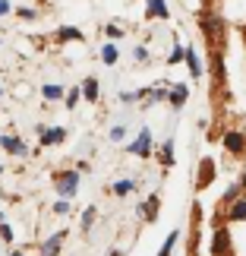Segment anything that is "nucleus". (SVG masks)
<instances>
[{
    "mask_svg": "<svg viewBox=\"0 0 246 256\" xmlns=\"http://www.w3.org/2000/svg\"><path fill=\"white\" fill-rule=\"evenodd\" d=\"M199 28H202V35H205V42H209L212 51H221V48L228 44V22H224L218 13H202Z\"/></svg>",
    "mask_w": 246,
    "mask_h": 256,
    "instance_id": "1",
    "label": "nucleus"
},
{
    "mask_svg": "<svg viewBox=\"0 0 246 256\" xmlns=\"http://www.w3.org/2000/svg\"><path fill=\"white\" fill-rule=\"evenodd\" d=\"M54 190L57 196H76V190H79V171H57L54 174Z\"/></svg>",
    "mask_w": 246,
    "mask_h": 256,
    "instance_id": "2",
    "label": "nucleus"
},
{
    "mask_svg": "<svg viewBox=\"0 0 246 256\" xmlns=\"http://www.w3.org/2000/svg\"><path fill=\"white\" fill-rule=\"evenodd\" d=\"M221 146L228 149L234 158H240V155H246V136L240 133V130H228L221 136Z\"/></svg>",
    "mask_w": 246,
    "mask_h": 256,
    "instance_id": "3",
    "label": "nucleus"
},
{
    "mask_svg": "<svg viewBox=\"0 0 246 256\" xmlns=\"http://www.w3.org/2000/svg\"><path fill=\"white\" fill-rule=\"evenodd\" d=\"M126 152H133L136 158H149V155H152V130H149V126H142L139 136H136V142Z\"/></svg>",
    "mask_w": 246,
    "mask_h": 256,
    "instance_id": "4",
    "label": "nucleus"
},
{
    "mask_svg": "<svg viewBox=\"0 0 246 256\" xmlns=\"http://www.w3.org/2000/svg\"><path fill=\"white\" fill-rule=\"evenodd\" d=\"M212 256H234V244H231V231L228 228H218V231H215Z\"/></svg>",
    "mask_w": 246,
    "mask_h": 256,
    "instance_id": "5",
    "label": "nucleus"
},
{
    "mask_svg": "<svg viewBox=\"0 0 246 256\" xmlns=\"http://www.w3.org/2000/svg\"><path fill=\"white\" fill-rule=\"evenodd\" d=\"M212 184H215V162L202 158L199 171H196V190H205V186H212Z\"/></svg>",
    "mask_w": 246,
    "mask_h": 256,
    "instance_id": "6",
    "label": "nucleus"
},
{
    "mask_svg": "<svg viewBox=\"0 0 246 256\" xmlns=\"http://www.w3.org/2000/svg\"><path fill=\"white\" fill-rule=\"evenodd\" d=\"M224 76H228V66H224V54L221 51H212V82L215 88L224 86Z\"/></svg>",
    "mask_w": 246,
    "mask_h": 256,
    "instance_id": "7",
    "label": "nucleus"
},
{
    "mask_svg": "<svg viewBox=\"0 0 246 256\" xmlns=\"http://www.w3.org/2000/svg\"><path fill=\"white\" fill-rule=\"evenodd\" d=\"M63 240H66V231H57V234H51V238H47V240L41 244V256H60Z\"/></svg>",
    "mask_w": 246,
    "mask_h": 256,
    "instance_id": "8",
    "label": "nucleus"
},
{
    "mask_svg": "<svg viewBox=\"0 0 246 256\" xmlns=\"http://www.w3.org/2000/svg\"><path fill=\"white\" fill-rule=\"evenodd\" d=\"M145 19H171L167 0H149V4H145Z\"/></svg>",
    "mask_w": 246,
    "mask_h": 256,
    "instance_id": "9",
    "label": "nucleus"
},
{
    "mask_svg": "<svg viewBox=\"0 0 246 256\" xmlns=\"http://www.w3.org/2000/svg\"><path fill=\"white\" fill-rule=\"evenodd\" d=\"M228 222H246V196H237L228 206Z\"/></svg>",
    "mask_w": 246,
    "mask_h": 256,
    "instance_id": "10",
    "label": "nucleus"
},
{
    "mask_svg": "<svg viewBox=\"0 0 246 256\" xmlns=\"http://www.w3.org/2000/svg\"><path fill=\"white\" fill-rule=\"evenodd\" d=\"M0 146H3V149L9 152V155H25V142L19 140V136H0Z\"/></svg>",
    "mask_w": 246,
    "mask_h": 256,
    "instance_id": "11",
    "label": "nucleus"
},
{
    "mask_svg": "<svg viewBox=\"0 0 246 256\" xmlns=\"http://www.w3.org/2000/svg\"><path fill=\"white\" fill-rule=\"evenodd\" d=\"M38 136H41V146H57L66 140V133L57 126V130H44V126H38Z\"/></svg>",
    "mask_w": 246,
    "mask_h": 256,
    "instance_id": "12",
    "label": "nucleus"
},
{
    "mask_svg": "<svg viewBox=\"0 0 246 256\" xmlns=\"http://www.w3.org/2000/svg\"><path fill=\"white\" fill-rule=\"evenodd\" d=\"M183 60H186V66H190V76L199 80V76H202V60H199V54H196V48H186Z\"/></svg>",
    "mask_w": 246,
    "mask_h": 256,
    "instance_id": "13",
    "label": "nucleus"
},
{
    "mask_svg": "<svg viewBox=\"0 0 246 256\" xmlns=\"http://www.w3.org/2000/svg\"><path fill=\"white\" fill-rule=\"evenodd\" d=\"M98 95H101V86H98L95 76H88V80L82 82V98L85 102H98Z\"/></svg>",
    "mask_w": 246,
    "mask_h": 256,
    "instance_id": "14",
    "label": "nucleus"
},
{
    "mask_svg": "<svg viewBox=\"0 0 246 256\" xmlns=\"http://www.w3.org/2000/svg\"><path fill=\"white\" fill-rule=\"evenodd\" d=\"M158 196H149V200H145L142 206H139V212H142V218H149V222H155L158 218Z\"/></svg>",
    "mask_w": 246,
    "mask_h": 256,
    "instance_id": "15",
    "label": "nucleus"
},
{
    "mask_svg": "<svg viewBox=\"0 0 246 256\" xmlns=\"http://www.w3.org/2000/svg\"><path fill=\"white\" fill-rule=\"evenodd\" d=\"M186 95H190V92H186V86L180 82V86H174L171 92H167V102H171L174 108H183L186 104Z\"/></svg>",
    "mask_w": 246,
    "mask_h": 256,
    "instance_id": "16",
    "label": "nucleus"
},
{
    "mask_svg": "<svg viewBox=\"0 0 246 256\" xmlns=\"http://www.w3.org/2000/svg\"><path fill=\"white\" fill-rule=\"evenodd\" d=\"M57 42H82V32L73 26H63V28H57Z\"/></svg>",
    "mask_w": 246,
    "mask_h": 256,
    "instance_id": "17",
    "label": "nucleus"
},
{
    "mask_svg": "<svg viewBox=\"0 0 246 256\" xmlns=\"http://www.w3.org/2000/svg\"><path fill=\"white\" fill-rule=\"evenodd\" d=\"M177 240H180V231H171V234H167V238H164V244H161V250H158V256H171L174 253V247H177Z\"/></svg>",
    "mask_w": 246,
    "mask_h": 256,
    "instance_id": "18",
    "label": "nucleus"
},
{
    "mask_svg": "<svg viewBox=\"0 0 246 256\" xmlns=\"http://www.w3.org/2000/svg\"><path fill=\"white\" fill-rule=\"evenodd\" d=\"M117 57H120V51H117V44H114V42H107V44L101 48V60H104L107 66H114V64H117Z\"/></svg>",
    "mask_w": 246,
    "mask_h": 256,
    "instance_id": "19",
    "label": "nucleus"
},
{
    "mask_svg": "<svg viewBox=\"0 0 246 256\" xmlns=\"http://www.w3.org/2000/svg\"><path fill=\"white\" fill-rule=\"evenodd\" d=\"M158 162L164 164V168H171V164H174V140H167V142L161 146V155H158Z\"/></svg>",
    "mask_w": 246,
    "mask_h": 256,
    "instance_id": "20",
    "label": "nucleus"
},
{
    "mask_svg": "<svg viewBox=\"0 0 246 256\" xmlns=\"http://www.w3.org/2000/svg\"><path fill=\"white\" fill-rule=\"evenodd\" d=\"M240 193H243V186H240V184H231L228 190H224V196H221V209H224V206H231Z\"/></svg>",
    "mask_w": 246,
    "mask_h": 256,
    "instance_id": "21",
    "label": "nucleus"
},
{
    "mask_svg": "<svg viewBox=\"0 0 246 256\" xmlns=\"http://www.w3.org/2000/svg\"><path fill=\"white\" fill-rule=\"evenodd\" d=\"M41 95L47 98V102H57V98H63L66 92H63L60 86H44V88H41Z\"/></svg>",
    "mask_w": 246,
    "mask_h": 256,
    "instance_id": "22",
    "label": "nucleus"
},
{
    "mask_svg": "<svg viewBox=\"0 0 246 256\" xmlns=\"http://www.w3.org/2000/svg\"><path fill=\"white\" fill-rule=\"evenodd\" d=\"M111 190H114L117 196H126V193H133V190H136V184H133V180H117Z\"/></svg>",
    "mask_w": 246,
    "mask_h": 256,
    "instance_id": "23",
    "label": "nucleus"
},
{
    "mask_svg": "<svg viewBox=\"0 0 246 256\" xmlns=\"http://www.w3.org/2000/svg\"><path fill=\"white\" fill-rule=\"evenodd\" d=\"M63 98H66V102H63V104H66V108H70V111H73V108H76V104H79V98H82V88H70V92H66Z\"/></svg>",
    "mask_w": 246,
    "mask_h": 256,
    "instance_id": "24",
    "label": "nucleus"
},
{
    "mask_svg": "<svg viewBox=\"0 0 246 256\" xmlns=\"http://www.w3.org/2000/svg\"><path fill=\"white\" fill-rule=\"evenodd\" d=\"M95 215H98V209H95V206H88V209L82 212V231H88V228L95 224Z\"/></svg>",
    "mask_w": 246,
    "mask_h": 256,
    "instance_id": "25",
    "label": "nucleus"
},
{
    "mask_svg": "<svg viewBox=\"0 0 246 256\" xmlns=\"http://www.w3.org/2000/svg\"><path fill=\"white\" fill-rule=\"evenodd\" d=\"M183 54H186V48L174 44V48H171V54H167V64H171V66H174V64H180V60H183Z\"/></svg>",
    "mask_w": 246,
    "mask_h": 256,
    "instance_id": "26",
    "label": "nucleus"
},
{
    "mask_svg": "<svg viewBox=\"0 0 246 256\" xmlns=\"http://www.w3.org/2000/svg\"><path fill=\"white\" fill-rule=\"evenodd\" d=\"M54 212H57V215H66V212H70V200H66V196H60V202H54Z\"/></svg>",
    "mask_w": 246,
    "mask_h": 256,
    "instance_id": "27",
    "label": "nucleus"
},
{
    "mask_svg": "<svg viewBox=\"0 0 246 256\" xmlns=\"http://www.w3.org/2000/svg\"><path fill=\"white\" fill-rule=\"evenodd\" d=\"M0 238H3L6 244H13V228H9V224H3V222H0Z\"/></svg>",
    "mask_w": 246,
    "mask_h": 256,
    "instance_id": "28",
    "label": "nucleus"
},
{
    "mask_svg": "<svg viewBox=\"0 0 246 256\" xmlns=\"http://www.w3.org/2000/svg\"><path fill=\"white\" fill-rule=\"evenodd\" d=\"M107 38H111V42L123 38V28H120V26H107Z\"/></svg>",
    "mask_w": 246,
    "mask_h": 256,
    "instance_id": "29",
    "label": "nucleus"
},
{
    "mask_svg": "<svg viewBox=\"0 0 246 256\" xmlns=\"http://www.w3.org/2000/svg\"><path fill=\"white\" fill-rule=\"evenodd\" d=\"M16 13H19V19H35L38 13H35V10H28V6H19L16 10Z\"/></svg>",
    "mask_w": 246,
    "mask_h": 256,
    "instance_id": "30",
    "label": "nucleus"
},
{
    "mask_svg": "<svg viewBox=\"0 0 246 256\" xmlns=\"http://www.w3.org/2000/svg\"><path fill=\"white\" fill-rule=\"evenodd\" d=\"M123 136H126V126H114V130H111V140H114V142H120Z\"/></svg>",
    "mask_w": 246,
    "mask_h": 256,
    "instance_id": "31",
    "label": "nucleus"
},
{
    "mask_svg": "<svg viewBox=\"0 0 246 256\" xmlns=\"http://www.w3.org/2000/svg\"><path fill=\"white\" fill-rule=\"evenodd\" d=\"M133 57H136V60H139V64H142V60H145V57H149V51H145V48L139 44V48H136V51H133Z\"/></svg>",
    "mask_w": 246,
    "mask_h": 256,
    "instance_id": "32",
    "label": "nucleus"
},
{
    "mask_svg": "<svg viewBox=\"0 0 246 256\" xmlns=\"http://www.w3.org/2000/svg\"><path fill=\"white\" fill-rule=\"evenodd\" d=\"M9 10H13V6H9V4H6V0H0V16H6V13H9Z\"/></svg>",
    "mask_w": 246,
    "mask_h": 256,
    "instance_id": "33",
    "label": "nucleus"
},
{
    "mask_svg": "<svg viewBox=\"0 0 246 256\" xmlns=\"http://www.w3.org/2000/svg\"><path fill=\"white\" fill-rule=\"evenodd\" d=\"M240 186H243V193H246V168H243V174H240Z\"/></svg>",
    "mask_w": 246,
    "mask_h": 256,
    "instance_id": "34",
    "label": "nucleus"
},
{
    "mask_svg": "<svg viewBox=\"0 0 246 256\" xmlns=\"http://www.w3.org/2000/svg\"><path fill=\"white\" fill-rule=\"evenodd\" d=\"M240 35H243V44H246V22L240 26Z\"/></svg>",
    "mask_w": 246,
    "mask_h": 256,
    "instance_id": "35",
    "label": "nucleus"
},
{
    "mask_svg": "<svg viewBox=\"0 0 246 256\" xmlns=\"http://www.w3.org/2000/svg\"><path fill=\"white\" fill-rule=\"evenodd\" d=\"M9 256H25V253H9Z\"/></svg>",
    "mask_w": 246,
    "mask_h": 256,
    "instance_id": "36",
    "label": "nucleus"
},
{
    "mask_svg": "<svg viewBox=\"0 0 246 256\" xmlns=\"http://www.w3.org/2000/svg\"><path fill=\"white\" fill-rule=\"evenodd\" d=\"M0 174H3V164H0Z\"/></svg>",
    "mask_w": 246,
    "mask_h": 256,
    "instance_id": "37",
    "label": "nucleus"
},
{
    "mask_svg": "<svg viewBox=\"0 0 246 256\" xmlns=\"http://www.w3.org/2000/svg\"><path fill=\"white\" fill-rule=\"evenodd\" d=\"M0 95H3V92H0Z\"/></svg>",
    "mask_w": 246,
    "mask_h": 256,
    "instance_id": "38",
    "label": "nucleus"
}]
</instances>
